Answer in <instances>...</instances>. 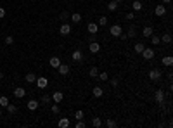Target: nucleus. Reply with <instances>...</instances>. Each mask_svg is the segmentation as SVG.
<instances>
[{"label": "nucleus", "instance_id": "obj_1", "mask_svg": "<svg viewBox=\"0 0 173 128\" xmlns=\"http://www.w3.org/2000/svg\"><path fill=\"white\" fill-rule=\"evenodd\" d=\"M149 80L151 81H159L161 80V76H163V71L159 69V68H153V69H149Z\"/></svg>", "mask_w": 173, "mask_h": 128}, {"label": "nucleus", "instance_id": "obj_2", "mask_svg": "<svg viewBox=\"0 0 173 128\" xmlns=\"http://www.w3.org/2000/svg\"><path fill=\"white\" fill-rule=\"evenodd\" d=\"M140 54H142V59H144V61H153L156 52H154V49H151V47H145V49H144Z\"/></svg>", "mask_w": 173, "mask_h": 128}, {"label": "nucleus", "instance_id": "obj_3", "mask_svg": "<svg viewBox=\"0 0 173 128\" xmlns=\"http://www.w3.org/2000/svg\"><path fill=\"white\" fill-rule=\"evenodd\" d=\"M154 100L161 106V108L164 106V92H163V88H158V90L154 92Z\"/></svg>", "mask_w": 173, "mask_h": 128}, {"label": "nucleus", "instance_id": "obj_4", "mask_svg": "<svg viewBox=\"0 0 173 128\" xmlns=\"http://www.w3.org/2000/svg\"><path fill=\"white\" fill-rule=\"evenodd\" d=\"M71 57H73V61L75 62H78V64H83L85 62V55H83V52L78 49V50H75L73 54H71Z\"/></svg>", "mask_w": 173, "mask_h": 128}, {"label": "nucleus", "instance_id": "obj_5", "mask_svg": "<svg viewBox=\"0 0 173 128\" xmlns=\"http://www.w3.org/2000/svg\"><path fill=\"white\" fill-rule=\"evenodd\" d=\"M59 33H61L62 36H68V35H71V24H69V23H64V24H61Z\"/></svg>", "mask_w": 173, "mask_h": 128}, {"label": "nucleus", "instance_id": "obj_6", "mask_svg": "<svg viewBox=\"0 0 173 128\" xmlns=\"http://www.w3.org/2000/svg\"><path fill=\"white\" fill-rule=\"evenodd\" d=\"M109 33H111V36H116V38H118V36L123 33V28H121L120 24H113V26L109 28Z\"/></svg>", "mask_w": 173, "mask_h": 128}, {"label": "nucleus", "instance_id": "obj_7", "mask_svg": "<svg viewBox=\"0 0 173 128\" xmlns=\"http://www.w3.org/2000/svg\"><path fill=\"white\" fill-rule=\"evenodd\" d=\"M26 95V88H23V87H16L14 88V97L16 99H23Z\"/></svg>", "mask_w": 173, "mask_h": 128}, {"label": "nucleus", "instance_id": "obj_8", "mask_svg": "<svg viewBox=\"0 0 173 128\" xmlns=\"http://www.w3.org/2000/svg\"><path fill=\"white\" fill-rule=\"evenodd\" d=\"M57 73L59 75H62V76H66L68 73H69V66H68V64H59V66H57Z\"/></svg>", "mask_w": 173, "mask_h": 128}, {"label": "nucleus", "instance_id": "obj_9", "mask_svg": "<svg viewBox=\"0 0 173 128\" xmlns=\"http://www.w3.org/2000/svg\"><path fill=\"white\" fill-rule=\"evenodd\" d=\"M154 14H156L158 17H163V16L166 14V5H164V4H161V5H156V9H154Z\"/></svg>", "mask_w": 173, "mask_h": 128}, {"label": "nucleus", "instance_id": "obj_10", "mask_svg": "<svg viewBox=\"0 0 173 128\" xmlns=\"http://www.w3.org/2000/svg\"><path fill=\"white\" fill-rule=\"evenodd\" d=\"M35 81H36V85H38V88H47V85H49V80H47V78H43V76L36 78Z\"/></svg>", "mask_w": 173, "mask_h": 128}, {"label": "nucleus", "instance_id": "obj_11", "mask_svg": "<svg viewBox=\"0 0 173 128\" xmlns=\"http://www.w3.org/2000/svg\"><path fill=\"white\" fill-rule=\"evenodd\" d=\"M88 50H90L92 54H97V52L100 50V45L97 44V40H95V42H90V44H88Z\"/></svg>", "mask_w": 173, "mask_h": 128}, {"label": "nucleus", "instance_id": "obj_12", "mask_svg": "<svg viewBox=\"0 0 173 128\" xmlns=\"http://www.w3.org/2000/svg\"><path fill=\"white\" fill-rule=\"evenodd\" d=\"M153 33H154L153 26H144V28H142V36H144V38H149Z\"/></svg>", "mask_w": 173, "mask_h": 128}, {"label": "nucleus", "instance_id": "obj_13", "mask_svg": "<svg viewBox=\"0 0 173 128\" xmlns=\"http://www.w3.org/2000/svg\"><path fill=\"white\" fill-rule=\"evenodd\" d=\"M50 97H52V100H54V102H57V104H59V102H62V99H64V94H62V92H54Z\"/></svg>", "mask_w": 173, "mask_h": 128}, {"label": "nucleus", "instance_id": "obj_14", "mask_svg": "<svg viewBox=\"0 0 173 128\" xmlns=\"http://www.w3.org/2000/svg\"><path fill=\"white\" fill-rule=\"evenodd\" d=\"M49 64H50V68H55V69H57V66L61 64V59H59L57 55H52L50 61H49Z\"/></svg>", "mask_w": 173, "mask_h": 128}, {"label": "nucleus", "instance_id": "obj_15", "mask_svg": "<svg viewBox=\"0 0 173 128\" xmlns=\"http://www.w3.org/2000/svg\"><path fill=\"white\" fill-rule=\"evenodd\" d=\"M86 30H88V33H97V31H99V24L92 21V23L86 24Z\"/></svg>", "mask_w": 173, "mask_h": 128}, {"label": "nucleus", "instance_id": "obj_16", "mask_svg": "<svg viewBox=\"0 0 173 128\" xmlns=\"http://www.w3.org/2000/svg\"><path fill=\"white\" fill-rule=\"evenodd\" d=\"M135 35H137V28L133 24H130L128 26V31H126V36L128 38H135Z\"/></svg>", "mask_w": 173, "mask_h": 128}, {"label": "nucleus", "instance_id": "obj_17", "mask_svg": "<svg viewBox=\"0 0 173 128\" xmlns=\"http://www.w3.org/2000/svg\"><path fill=\"white\" fill-rule=\"evenodd\" d=\"M69 19H71V23H75V24H80V23H81V14L75 12V14H71V16H69Z\"/></svg>", "mask_w": 173, "mask_h": 128}, {"label": "nucleus", "instance_id": "obj_18", "mask_svg": "<svg viewBox=\"0 0 173 128\" xmlns=\"http://www.w3.org/2000/svg\"><path fill=\"white\" fill-rule=\"evenodd\" d=\"M38 104H40V102H38L36 99H31V100H28V109H30V111H35V109H38Z\"/></svg>", "mask_w": 173, "mask_h": 128}, {"label": "nucleus", "instance_id": "obj_19", "mask_svg": "<svg viewBox=\"0 0 173 128\" xmlns=\"http://www.w3.org/2000/svg\"><path fill=\"white\" fill-rule=\"evenodd\" d=\"M159 40L163 42V44H166V45H170L173 38H171V35H170V33H163V36H159Z\"/></svg>", "mask_w": 173, "mask_h": 128}, {"label": "nucleus", "instance_id": "obj_20", "mask_svg": "<svg viewBox=\"0 0 173 128\" xmlns=\"http://www.w3.org/2000/svg\"><path fill=\"white\" fill-rule=\"evenodd\" d=\"M57 126H59V128H68V126H69V119H68V118H61L59 123H57Z\"/></svg>", "mask_w": 173, "mask_h": 128}, {"label": "nucleus", "instance_id": "obj_21", "mask_svg": "<svg viewBox=\"0 0 173 128\" xmlns=\"http://www.w3.org/2000/svg\"><path fill=\"white\" fill-rule=\"evenodd\" d=\"M142 2H140V0H133V4H132V9L135 11V12H139V11H142Z\"/></svg>", "mask_w": 173, "mask_h": 128}, {"label": "nucleus", "instance_id": "obj_22", "mask_svg": "<svg viewBox=\"0 0 173 128\" xmlns=\"http://www.w3.org/2000/svg\"><path fill=\"white\" fill-rule=\"evenodd\" d=\"M102 95H104V90H102V87H94V97L100 99Z\"/></svg>", "mask_w": 173, "mask_h": 128}, {"label": "nucleus", "instance_id": "obj_23", "mask_svg": "<svg viewBox=\"0 0 173 128\" xmlns=\"http://www.w3.org/2000/svg\"><path fill=\"white\" fill-rule=\"evenodd\" d=\"M145 49V45L142 44V42H137V44H135V47H133V50H135V54H140L142 50Z\"/></svg>", "mask_w": 173, "mask_h": 128}, {"label": "nucleus", "instance_id": "obj_24", "mask_svg": "<svg viewBox=\"0 0 173 128\" xmlns=\"http://www.w3.org/2000/svg\"><path fill=\"white\" fill-rule=\"evenodd\" d=\"M118 5H120V4L116 2V0H111V2H109V4H107V9H109L111 12H114V11L118 9Z\"/></svg>", "mask_w": 173, "mask_h": 128}, {"label": "nucleus", "instance_id": "obj_25", "mask_svg": "<svg viewBox=\"0 0 173 128\" xmlns=\"http://www.w3.org/2000/svg\"><path fill=\"white\" fill-rule=\"evenodd\" d=\"M50 100H52V97L49 94H43L42 99H40V104H50Z\"/></svg>", "mask_w": 173, "mask_h": 128}, {"label": "nucleus", "instance_id": "obj_26", "mask_svg": "<svg viewBox=\"0 0 173 128\" xmlns=\"http://www.w3.org/2000/svg\"><path fill=\"white\" fill-rule=\"evenodd\" d=\"M163 64L170 68L171 64H173V57H171V55H164V57H163Z\"/></svg>", "mask_w": 173, "mask_h": 128}, {"label": "nucleus", "instance_id": "obj_27", "mask_svg": "<svg viewBox=\"0 0 173 128\" xmlns=\"http://www.w3.org/2000/svg\"><path fill=\"white\" fill-rule=\"evenodd\" d=\"M92 126H95V128H99V126H102V119H100L99 116H95V118H92Z\"/></svg>", "mask_w": 173, "mask_h": 128}, {"label": "nucleus", "instance_id": "obj_28", "mask_svg": "<svg viewBox=\"0 0 173 128\" xmlns=\"http://www.w3.org/2000/svg\"><path fill=\"white\" fill-rule=\"evenodd\" d=\"M149 38H151V44H153V45H158V44H161V40H159V36H158V35H154V33L151 35Z\"/></svg>", "mask_w": 173, "mask_h": 128}, {"label": "nucleus", "instance_id": "obj_29", "mask_svg": "<svg viewBox=\"0 0 173 128\" xmlns=\"http://www.w3.org/2000/svg\"><path fill=\"white\" fill-rule=\"evenodd\" d=\"M5 109L9 111V114H16V113H17V108H16L14 104H11V102L7 104V108H5Z\"/></svg>", "mask_w": 173, "mask_h": 128}, {"label": "nucleus", "instance_id": "obj_30", "mask_svg": "<svg viewBox=\"0 0 173 128\" xmlns=\"http://www.w3.org/2000/svg\"><path fill=\"white\" fill-rule=\"evenodd\" d=\"M24 78H26V81H28V83H35V80H36V75H35V73H28Z\"/></svg>", "mask_w": 173, "mask_h": 128}, {"label": "nucleus", "instance_id": "obj_31", "mask_svg": "<svg viewBox=\"0 0 173 128\" xmlns=\"http://www.w3.org/2000/svg\"><path fill=\"white\" fill-rule=\"evenodd\" d=\"M7 104H9V99L5 95H0V108H7Z\"/></svg>", "mask_w": 173, "mask_h": 128}, {"label": "nucleus", "instance_id": "obj_32", "mask_svg": "<svg viewBox=\"0 0 173 128\" xmlns=\"http://www.w3.org/2000/svg\"><path fill=\"white\" fill-rule=\"evenodd\" d=\"M116 125H118V123H116L114 119H111V118H107V119H106V126H107V128H114Z\"/></svg>", "mask_w": 173, "mask_h": 128}, {"label": "nucleus", "instance_id": "obj_33", "mask_svg": "<svg viewBox=\"0 0 173 128\" xmlns=\"http://www.w3.org/2000/svg\"><path fill=\"white\" fill-rule=\"evenodd\" d=\"M97 78H99L100 81H107V78H109V75H107L106 71H102V73H99V75H97Z\"/></svg>", "mask_w": 173, "mask_h": 128}, {"label": "nucleus", "instance_id": "obj_34", "mask_svg": "<svg viewBox=\"0 0 173 128\" xmlns=\"http://www.w3.org/2000/svg\"><path fill=\"white\" fill-rule=\"evenodd\" d=\"M97 24H99V26H106V24H107V17H106V16H100L99 21H97Z\"/></svg>", "mask_w": 173, "mask_h": 128}, {"label": "nucleus", "instance_id": "obj_35", "mask_svg": "<svg viewBox=\"0 0 173 128\" xmlns=\"http://www.w3.org/2000/svg\"><path fill=\"white\" fill-rule=\"evenodd\" d=\"M97 75H99V68H97V66H92V68H90V76H92V78H97Z\"/></svg>", "mask_w": 173, "mask_h": 128}, {"label": "nucleus", "instance_id": "obj_36", "mask_svg": "<svg viewBox=\"0 0 173 128\" xmlns=\"http://www.w3.org/2000/svg\"><path fill=\"white\" fill-rule=\"evenodd\" d=\"M59 113H61L59 104H57V102H54V104H52V114H59Z\"/></svg>", "mask_w": 173, "mask_h": 128}, {"label": "nucleus", "instance_id": "obj_37", "mask_svg": "<svg viewBox=\"0 0 173 128\" xmlns=\"http://www.w3.org/2000/svg\"><path fill=\"white\" fill-rule=\"evenodd\" d=\"M95 40H97V33H88V36H86V42L90 44V42H95Z\"/></svg>", "mask_w": 173, "mask_h": 128}, {"label": "nucleus", "instance_id": "obj_38", "mask_svg": "<svg viewBox=\"0 0 173 128\" xmlns=\"http://www.w3.org/2000/svg\"><path fill=\"white\" fill-rule=\"evenodd\" d=\"M85 126H86V123H85L83 119H78L76 125H75V128H85Z\"/></svg>", "mask_w": 173, "mask_h": 128}, {"label": "nucleus", "instance_id": "obj_39", "mask_svg": "<svg viewBox=\"0 0 173 128\" xmlns=\"http://www.w3.org/2000/svg\"><path fill=\"white\" fill-rule=\"evenodd\" d=\"M4 42H5L7 45H12V44H14V36H12V35H9V36H5V40H4Z\"/></svg>", "mask_w": 173, "mask_h": 128}, {"label": "nucleus", "instance_id": "obj_40", "mask_svg": "<svg viewBox=\"0 0 173 128\" xmlns=\"http://www.w3.org/2000/svg\"><path fill=\"white\" fill-rule=\"evenodd\" d=\"M83 116H85V114H83V111H81V109H78V111L75 113V118H76V119H83Z\"/></svg>", "mask_w": 173, "mask_h": 128}, {"label": "nucleus", "instance_id": "obj_41", "mask_svg": "<svg viewBox=\"0 0 173 128\" xmlns=\"http://www.w3.org/2000/svg\"><path fill=\"white\" fill-rule=\"evenodd\" d=\"M118 85H120V80H118V78H113V80H111V87H114V88H116Z\"/></svg>", "mask_w": 173, "mask_h": 128}, {"label": "nucleus", "instance_id": "obj_42", "mask_svg": "<svg viewBox=\"0 0 173 128\" xmlns=\"http://www.w3.org/2000/svg\"><path fill=\"white\" fill-rule=\"evenodd\" d=\"M59 17L66 21V19H69V14H68V12H61V14H59Z\"/></svg>", "mask_w": 173, "mask_h": 128}, {"label": "nucleus", "instance_id": "obj_43", "mask_svg": "<svg viewBox=\"0 0 173 128\" xmlns=\"http://www.w3.org/2000/svg\"><path fill=\"white\" fill-rule=\"evenodd\" d=\"M125 17H126L128 21H132V19H135V14H133V12H128V14H126Z\"/></svg>", "mask_w": 173, "mask_h": 128}, {"label": "nucleus", "instance_id": "obj_44", "mask_svg": "<svg viewBox=\"0 0 173 128\" xmlns=\"http://www.w3.org/2000/svg\"><path fill=\"white\" fill-rule=\"evenodd\" d=\"M2 17H5V9L0 7V19H2Z\"/></svg>", "mask_w": 173, "mask_h": 128}, {"label": "nucleus", "instance_id": "obj_45", "mask_svg": "<svg viewBox=\"0 0 173 128\" xmlns=\"http://www.w3.org/2000/svg\"><path fill=\"white\" fill-rule=\"evenodd\" d=\"M118 38H121V40H123V42H125V40H128V36H126V33H121V35H120V36H118Z\"/></svg>", "mask_w": 173, "mask_h": 128}, {"label": "nucleus", "instance_id": "obj_46", "mask_svg": "<svg viewBox=\"0 0 173 128\" xmlns=\"http://www.w3.org/2000/svg\"><path fill=\"white\" fill-rule=\"evenodd\" d=\"M161 2H163V4H164V5H168V4H170V2H171V0H161Z\"/></svg>", "mask_w": 173, "mask_h": 128}, {"label": "nucleus", "instance_id": "obj_47", "mask_svg": "<svg viewBox=\"0 0 173 128\" xmlns=\"http://www.w3.org/2000/svg\"><path fill=\"white\" fill-rule=\"evenodd\" d=\"M2 78H4V73H2V71H0V80H2Z\"/></svg>", "mask_w": 173, "mask_h": 128}, {"label": "nucleus", "instance_id": "obj_48", "mask_svg": "<svg viewBox=\"0 0 173 128\" xmlns=\"http://www.w3.org/2000/svg\"><path fill=\"white\" fill-rule=\"evenodd\" d=\"M116 2H118V4H123V2H125V0H116Z\"/></svg>", "mask_w": 173, "mask_h": 128}, {"label": "nucleus", "instance_id": "obj_49", "mask_svg": "<svg viewBox=\"0 0 173 128\" xmlns=\"http://www.w3.org/2000/svg\"><path fill=\"white\" fill-rule=\"evenodd\" d=\"M0 118H2V111H0Z\"/></svg>", "mask_w": 173, "mask_h": 128}, {"label": "nucleus", "instance_id": "obj_50", "mask_svg": "<svg viewBox=\"0 0 173 128\" xmlns=\"http://www.w3.org/2000/svg\"><path fill=\"white\" fill-rule=\"evenodd\" d=\"M0 40H2V36H0Z\"/></svg>", "mask_w": 173, "mask_h": 128}]
</instances>
